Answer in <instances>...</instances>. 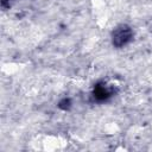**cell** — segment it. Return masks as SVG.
<instances>
[{
  "label": "cell",
  "instance_id": "3",
  "mask_svg": "<svg viewBox=\"0 0 152 152\" xmlns=\"http://www.w3.org/2000/svg\"><path fill=\"white\" fill-rule=\"evenodd\" d=\"M71 104H72L71 100L69 97H64L58 102V108L62 110H69L71 108Z\"/></svg>",
  "mask_w": 152,
  "mask_h": 152
},
{
  "label": "cell",
  "instance_id": "2",
  "mask_svg": "<svg viewBox=\"0 0 152 152\" xmlns=\"http://www.w3.org/2000/svg\"><path fill=\"white\" fill-rule=\"evenodd\" d=\"M114 95V88L110 86H107L104 82H100L94 87L93 90V97L97 102H102L108 100Z\"/></svg>",
  "mask_w": 152,
  "mask_h": 152
},
{
  "label": "cell",
  "instance_id": "1",
  "mask_svg": "<svg viewBox=\"0 0 152 152\" xmlns=\"http://www.w3.org/2000/svg\"><path fill=\"white\" fill-rule=\"evenodd\" d=\"M133 39V30L126 24L116 26L112 32V44L115 48H122Z\"/></svg>",
  "mask_w": 152,
  "mask_h": 152
}]
</instances>
